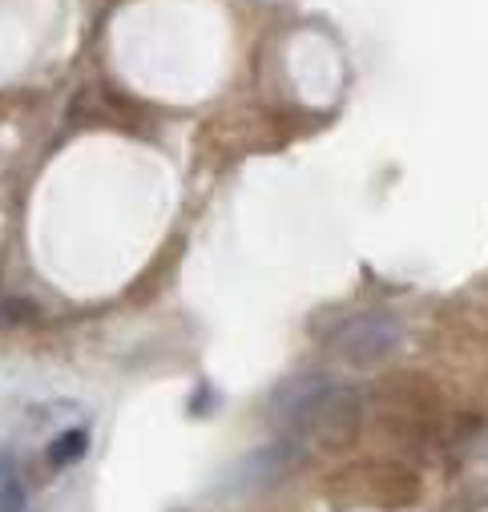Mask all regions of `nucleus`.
<instances>
[{
  "label": "nucleus",
  "mask_w": 488,
  "mask_h": 512,
  "mask_svg": "<svg viewBox=\"0 0 488 512\" xmlns=\"http://www.w3.org/2000/svg\"><path fill=\"white\" fill-rule=\"evenodd\" d=\"M404 343V323L388 311L355 315L335 331V351L351 363H376Z\"/></svg>",
  "instance_id": "2"
},
{
  "label": "nucleus",
  "mask_w": 488,
  "mask_h": 512,
  "mask_svg": "<svg viewBox=\"0 0 488 512\" xmlns=\"http://www.w3.org/2000/svg\"><path fill=\"white\" fill-rule=\"evenodd\" d=\"M33 315H37V307H33V303H25V299H5V303H0V327L29 323Z\"/></svg>",
  "instance_id": "6"
},
{
  "label": "nucleus",
  "mask_w": 488,
  "mask_h": 512,
  "mask_svg": "<svg viewBox=\"0 0 488 512\" xmlns=\"http://www.w3.org/2000/svg\"><path fill=\"white\" fill-rule=\"evenodd\" d=\"M85 452H89V432H85V428H65V432H57V436L49 440L45 464L61 472V468H73Z\"/></svg>",
  "instance_id": "4"
},
{
  "label": "nucleus",
  "mask_w": 488,
  "mask_h": 512,
  "mask_svg": "<svg viewBox=\"0 0 488 512\" xmlns=\"http://www.w3.org/2000/svg\"><path fill=\"white\" fill-rule=\"evenodd\" d=\"M299 460H303V452H299L295 440H275V444H267L263 452H255L247 464H242L234 480H238L242 488H267V484L283 480Z\"/></svg>",
  "instance_id": "3"
},
{
  "label": "nucleus",
  "mask_w": 488,
  "mask_h": 512,
  "mask_svg": "<svg viewBox=\"0 0 488 512\" xmlns=\"http://www.w3.org/2000/svg\"><path fill=\"white\" fill-rule=\"evenodd\" d=\"M359 416V392L347 383H335L331 375L303 371L279 383L271 396V420L283 432V440H303V436H335L347 432Z\"/></svg>",
  "instance_id": "1"
},
{
  "label": "nucleus",
  "mask_w": 488,
  "mask_h": 512,
  "mask_svg": "<svg viewBox=\"0 0 488 512\" xmlns=\"http://www.w3.org/2000/svg\"><path fill=\"white\" fill-rule=\"evenodd\" d=\"M29 508V488L9 452H0V512H25Z\"/></svg>",
  "instance_id": "5"
}]
</instances>
